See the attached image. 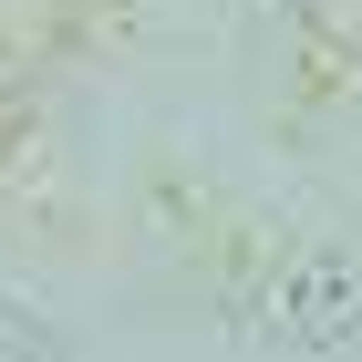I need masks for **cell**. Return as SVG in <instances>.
<instances>
[{
	"instance_id": "cell-1",
	"label": "cell",
	"mask_w": 362,
	"mask_h": 362,
	"mask_svg": "<svg viewBox=\"0 0 362 362\" xmlns=\"http://www.w3.org/2000/svg\"><path fill=\"white\" fill-rule=\"evenodd\" d=\"M52 124H42V104H21V93H0V197H52Z\"/></svg>"
}]
</instances>
